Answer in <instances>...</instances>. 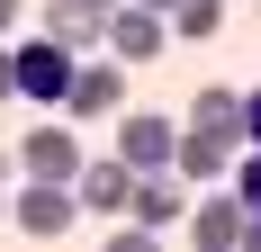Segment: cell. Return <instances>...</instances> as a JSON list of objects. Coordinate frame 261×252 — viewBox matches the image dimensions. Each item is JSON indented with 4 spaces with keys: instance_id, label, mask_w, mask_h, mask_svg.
<instances>
[{
    "instance_id": "obj_17",
    "label": "cell",
    "mask_w": 261,
    "mask_h": 252,
    "mask_svg": "<svg viewBox=\"0 0 261 252\" xmlns=\"http://www.w3.org/2000/svg\"><path fill=\"white\" fill-rule=\"evenodd\" d=\"M144 9H162V18H171V0H144Z\"/></svg>"
},
{
    "instance_id": "obj_18",
    "label": "cell",
    "mask_w": 261,
    "mask_h": 252,
    "mask_svg": "<svg viewBox=\"0 0 261 252\" xmlns=\"http://www.w3.org/2000/svg\"><path fill=\"white\" fill-rule=\"evenodd\" d=\"M0 216H9V198H0Z\"/></svg>"
},
{
    "instance_id": "obj_11",
    "label": "cell",
    "mask_w": 261,
    "mask_h": 252,
    "mask_svg": "<svg viewBox=\"0 0 261 252\" xmlns=\"http://www.w3.org/2000/svg\"><path fill=\"white\" fill-rule=\"evenodd\" d=\"M189 126H216V135H243V99L225 90V81H207V90L189 99Z\"/></svg>"
},
{
    "instance_id": "obj_3",
    "label": "cell",
    "mask_w": 261,
    "mask_h": 252,
    "mask_svg": "<svg viewBox=\"0 0 261 252\" xmlns=\"http://www.w3.org/2000/svg\"><path fill=\"white\" fill-rule=\"evenodd\" d=\"M180 216H189L180 171H135V189H126V225H135V234H171Z\"/></svg>"
},
{
    "instance_id": "obj_4",
    "label": "cell",
    "mask_w": 261,
    "mask_h": 252,
    "mask_svg": "<svg viewBox=\"0 0 261 252\" xmlns=\"http://www.w3.org/2000/svg\"><path fill=\"white\" fill-rule=\"evenodd\" d=\"M108 45H117V63H162L171 18H162V9H144V0H117V9H108Z\"/></svg>"
},
{
    "instance_id": "obj_16",
    "label": "cell",
    "mask_w": 261,
    "mask_h": 252,
    "mask_svg": "<svg viewBox=\"0 0 261 252\" xmlns=\"http://www.w3.org/2000/svg\"><path fill=\"white\" fill-rule=\"evenodd\" d=\"M27 18V0H0V36H9V27H18Z\"/></svg>"
},
{
    "instance_id": "obj_14",
    "label": "cell",
    "mask_w": 261,
    "mask_h": 252,
    "mask_svg": "<svg viewBox=\"0 0 261 252\" xmlns=\"http://www.w3.org/2000/svg\"><path fill=\"white\" fill-rule=\"evenodd\" d=\"M0 99H18V54L0 45Z\"/></svg>"
},
{
    "instance_id": "obj_9",
    "label": "cell",
    "mask_w": 261,
    "mask_h": 252,
    "mask_svg": "<svg viewBox=\"0 0 261 252\" xmlns=\"http://www.w3.org/2000/svg\"><path fill=\"white\" fill-rule=\"evenodd\" d=\"M171 171H180V180H225V171H234V135H216V126H180Z\"/></svg>"
},
{
    "instance_id": "obj_2",
    "label": "cell",
    "mask_w": 261,
    "mask_h": 252,
    "mask_svg": "<svg viewBox=\"0 0 261 252\" xmlns=\"http://www.w3.org/2000/svg\"><path fill=\"white\" fill-rule=\"evenodd\" d=\"M171 153H180V117H153V108L117 117V162L126 171H171Z\"/></svg>"
},
{
    "instance_id": "obj_1",
    "label": "cell",
    "mask_w": 261,
    "mask_h": 252,
    "mask_svg": "<svg viewBox=\"0 0 261 252\" xmlns=\"http://www.w3.org/2000/svg\"><path fill=\"white\" fill-rule=\"evenodd\" d=\"M72 63H81V54L63 45V36H27V45H18V99L63 108V90H72Z\"/></svg>"
},
{
    "instance_id": "obj_10",
    "label": "cell",
    "mask_w": 261,
    "mask_h": 252,
    "mask_svg": "<svg viewBox=\"0 0 261 252\" xmlns=\"http://www.w3.org/2000/svg\"><path fill=\"white\" fill-rule=\"evenodd\" d=\"M189 234H198L207 252H234V243H243V198H234V189L198 198V207H189Z\"/></svg>"
},
{
    "instance_id": "obj_12",
    "label": "cell",
    "mask_w": 261,
    "mask_h": 252,
    "mask_svg": "<svg viewBox=\"0 0 261 252\" xmlns=\"http://www.w3.org/2000/svg\"><path fill=\"white\" fill-rule=\"evenodd\" d=\"M225 27V0H171V36H216Z\"/></svg>"
},
{
    "instance_id": "obj_15",
    "label": "cell",
    "mask_w": 261,
    "mask_h": 252,
    "mask_svg": "<svg viewBox=\"0 0 261 252\" xmlns=\"http://www.w3.org/2000/svg\"><path fill=\"white\" fill-rule=\"evenodd\" d=\"M243 135L261 144V90H243Z\"/></svg>"
},
{
    "instance_id": "obj_8",
    "label": "cell",
    "mask_w": 261,
    "mask_h": 252,
    "mask_svg": "<svg viewBox=\"0 0 261 252\" xmlns=\"http://www.w3.org/2000/svg\"><path fill=\"white\" fill-rule=\"evenodd\" d=\"M81 198H72V180H27L18 189V234H72Z\"/></svg>"
},
{
    "instance_id": "obj_6",
    "label": "cell",
    "mask_w": 261,
    "mask_h": 252,
    "mask_svg": "<svg viewBox=\"0 0 261 252\" xmlns=\"http://www.w3.org/2000/svg\"><path fill=\"white\" fill-rule=\"evenodd\" d=\"M126 189H135V171L117 162V153H99V162L81 153V171H72V198L90 207V216H126Z\"/></svg>"
},
{
    "instance_id": "obj_13",
    "label": "cell",
    "mask_w": 261,
    "mask_h": 252,
    "mask_svg": "<svg viewBox=\"0 0 261 252\" xmlns=\"http://www.w3.org/2000/svg\"><path fill=\"white\" fill-rule=\"evenodd\" d=\"M234 198H243V207H252V216H261V144H252V153H243V162H234Z\"/></svg>"
},
{
    "instance_id": "obj_7",
    "label": "cell",
    "mask_w": 261,
    "mask_h": 252,
    "mask_svg": "<svg viewBox=\"0 0 261 252\" xmlns=\"http://www.w3.org/2000/svg\"><path fill=\"white\" fill-rule=\"evenodd\" d=\"M63 108H72V117H108V108H126V63H90V54H81Z\"/></svg>"
},
{
    "instance_id": "obj_5",
    "label": "cell",
    "mask_w": 261,
    "mask_h": 252,
    "mask_svg": "<svg viewBox=\"0 0 261 252\" xmlns=\"http://www.w3.org/2000/svg\"><path fill=\"white\" fill-rule=\"evenodd\" d=\"M18 171L27 180H72L81 171V135L72 126H27L18 135Z\"/></svg>"
}]
</instances>
